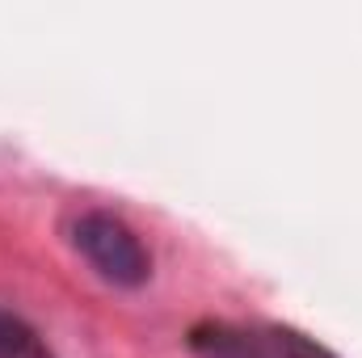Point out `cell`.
<instances>
[{"label": "cell", "mask_w": 362, "mask_h": 358, "mask_svg": "<svg viewBox=\"0 0 362 358\" xmlns=\"http://www.w3.org/2000/svg\"><path fill=\"white\" fill-rule=\"evenodd\" d=\"M76 249L89 258V266L114 287H144L152 274V258L144 241L110 211H89L76 224Z\"/></svg>", "instance_id": "obj_1"}, {"label": "cell", "mask_w": 362, "mask_h": 358, "mask_svg": "<svg viewBox=\"0 0 362 358\" xmlns=\"http://www.w3.org/2000/svg\"><path fill=\"white\" fill-rule=\"evenodd\" d=\"M0 358H55L30 325H21L17 316L0 312Z\"/></svg>", "instance_id": "obj_2"}, {"label": "cell", "mask_w": 362, "mask_h": 358, "mask_svg": "<svg viewBox=\"0 0 362 358\" xmlns=\"http://www.w3.org/2000/svg\"><path fill=\"white\" fill-rule=\"evenodd\" d=\"M274 337H278V346H282V350H286L291 358H333L329 350H325V346H316V342H312V337H303V333L278 329Z\"/></svg>", "instance_id": "obj_3"}]
</instances>
